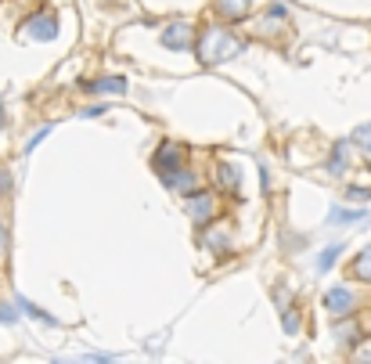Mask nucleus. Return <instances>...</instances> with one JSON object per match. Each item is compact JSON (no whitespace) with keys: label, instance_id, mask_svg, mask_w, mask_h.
<instances>
[{"label":"nucleus","instance_id":"nucleus-1","mask_svg":"<svg viewBox=\"0 0 371 364\" xmlns=\"http://www.w3.org/2000/svg\"><path fill=\"white\" fill-rule=\"evenodd\" d=\"M241 51H245V43H241L231 29H220V26H209L202 33V43H199L202 65H220V61H228Z\"/></svg>","mask_w":371,"mask_h":364},{"label":"nucleus","instance_id":"nucleus-2","mask_svg":"<svg viewBox=\"0 0 371 364\" xmlns=\"http://www.w3.org/2000/svg\"><path fill=\"white\" fill-rule=\"evenodd\" d=\"M152 166H155V173H159V177H163V181L170 184V181H173V173H177V166H181V148H177V145H170V141H166V145L155 152Z\"/></svg>","mask_w":371,"mask_h":364},{"label":"nucleus","instance_id":"nucleus-3","mask_svg":"<svg viewBox=\"0 0 371 364\" xmlns=\"http://www.w3.org/2000/svg\"><path fill=\"white\" fill-rule=\"evenodd\" d=\"M163 43L170 47V51H188V47H191V26H188V22H173V26H166Z\"/></svg>","mask_w":371,"mask_h":364},{"label":"nucleus","instance_id":"nucleus-4","mask_svg":"<svg viewBox=\"0 0 371 364\" xmlns=\"http://www.w3.org/2000/svg\"><path fill=\"white\" fill-rule=\"evenodd\" d=\"M26 33L37 37V40H54L58 37V22L51 19V14H40V19H29L26 22Z\"/></svg>","mask_w":371,"mask_h":364},{"label":"nucleus","instance_id":"nucleus-5","mask_svg":"<svg viewBox=\"0 0 371 364\" xmlns=\"http://www.w3.org/2000/svg\"><path fill=\"white\" fill-rule=\"evenodd\" d=\"M353 299H357V296H353L346 285H335V289L325 296V307H328L332 314H346V310L353 307Z\"/></svg>","mask_w":371,"mask_h":364},{"label":"nucleus","instance_id":"nucleus-6","mask_svg":"<svg viewBox=\"0 0 371 364\" xmlns=\"http://www.w3.org/2000/svg\"><path fill=\"white\" fill-rule=\"evenodd\" d=\"M83 90H90V94H123L126 90V80H123V76H101V80L87 83Z\"/></svg>","mask_w":371,"mask_h":364},{"label":"nucleus","instance_id":"nucleus-7","mask_svg":"<svg viewBox=\"0 0 371 364\" xmlns=\"http://www.w3.org/2000/svg\"><path fill=\"white\" fill-rule=\"evenodd\" d=\"M188 210H191V216H195L199 224H205V220L213 216V199H209V195H191Z\"/></svg>","mask_w":371,"mask_h":364},{"label":"nucleus","instance_id":"nucleus-8","mask_svg":"<svg viewBox=\"0 0 371 364\" xmlns=\"http://www.w3.org/2000/svg\"><path fill=\"white\" fill-rule=\"evenodd\" d=\"M217 11L223 14V19H245L249 0H217Z\"/></svg>","mask_w":371,"mask_h":364},{"label":"nucleus","instance_id":"nucleus-9","mask_svg":"<svg viewBox=\"0 0 371 364\" xmlns=\"http://www.w3.org/2000/svg\"><path fill=\"white\" fill-rule=\"evenodd\" d=\"M332 224H361V220H368L364 210H343V205H335V210L328 213Z\"/></svg>","mask_w":371,"mask_h":364},{"label":"nucleus","instance_id":"nucleus-10","mask_svg":"<svg viewBox=\"0 0 371 364\" xmlns=\"http://www.w3.org/2000/svg\"><path fill=\"white\" fill-rule=\"evenodd\" d=\"M19 310H26L29 318H37V321H43V325H58V318H51V314H47V310H40V307H33L26 296H19Z\"/></svg>","mask_w":371,"mask_h":364},{"label":"nucleus","instance_id":"nucleus-11","mask_svg":"<svg viewBox=\"0 0 371 364\" xmlns=\"http://www.w3.org/2000/svg\"><path fill=\"white\" fill-rule=\"evenodd\" d=\"M353 274H357V278H364V281H371V245L361 252L357 260H353Z\"/></svg>","mask_w":371,"mask_h":364},{"label":"nucleus","instance_id":"nucleus-12","mask_svg":"<svg viewBox=\"0 0 371 364\" xmlns=\"http://www.w3.org/2000/svg\"><path fill=\"white\" fill-rule=\"evenodd\" d=\"M217 173H220V184L228 188V192H234V188H238V181H241V177H238V166H231V163H223Z\"/></svg>","mask_w":371,"mask_h":364},{"label":"nucleus","instance_id":"nucleus-13","mask_svg":"<svg viewBox=\"0 0 371 364\" xmlns=\"http://www.w3.org/2000/svg\"><path fill=\"white\" fill-rule=\"evenodd\" d=\"M339 252H343V245H339V242H335V245H328L325 252H321V260H317V271H321V274L332 271V263L339 260Z\"/></svg>","mask_w":371,"mask_h":364},{"label":"nucleus","instance_id":"nucleus-14","mask_svg":"<svg viewBox=\"0 0 371 364\" xmlns=\"http://www.w3.org/2000/svg\"><path fill=\"white\" fill-rule=\"evenodd\" d=\"M346 148H350L346 141H343V145H335V155H332V163H328L332 173H343L346 170Z\"/></svg>","mask_w":371,"mask_h":364},{"label":"nucleus","instance_id":"nucleus-15","mask_svg":"<svg viewBox=\"0 0 371 364\" xmlns=\"http://www.w3.org/2000/svg\"><path fill=\"white\" fill-rule=\"evenodd\" d=\"M353 145H361V148L371 155V123H364V126H357V130H353Z\"/></svg>","mask_w":371,"mask_h":364},{"label":"nucleus","instance_id":"nucleus-16","mask_svg":"<svg viewBox=\"0 0 371 364\" xmlns=\"http://www.w3.org/2000/svg\"><path fill=\"white\" fill-rule=\"evenodd\" d=\"M228 239H231V234H228V228H217V234L209 239V245H213V249H223V245H228Z\"/></svg>","mask_w":371,"mask_h":364},{"label":"nucleus","instance_id":"nucleus-17","mask_svg":"<svg viewBox=\"0 0 371 364\" xmlns=\"http://www.w3.org/2000/svg\"><path fill=\"white\" fill-rule=\"evenodd\" d=\"M47 134H51V126H43V130H37V134H33V137H29V141H26V152H33V148H37V145H40V141H43V137H47Z\"/></svg>","mask_w":371,"mask_h":364},{"label":"nucleus","instance_id":"nucleus-18","mask_svg":"<svg viewBox=\"0 0 371 364\" xmlns=\"http://www.w3.org/2000/svg\"><path fill=\"white\" fill-rule=\"evenodd\" d=\"M285 332H299V314L296 310H285Z\"/></svg>","mask_w":371,"mask_h":364},{"label":"nucleus","instance_id":"nucleus-19","mask_svg":"<svg viewBox=\"0 0 371 364\" xmlns=\"http://www.w3.org/2000/svg\"><path fill=\"white\" fill-rule=\"evenodd\" d=\"M335 336H339V343H346V339L353 343V339H357V328H346V325H339V328H335Z\"/></svg>","mask_w":371,"mask_h":364},{"label":"nucleus","instance_id":"nucleus-20","mask_svg":"<svg viewBox=\"0 0 371 364\" xmlns=\"http://www.w3.org/2000/svg\"><path fill=\"white\" fill-rule=\"evenodd\" d=\"M0 321H19V314H14V307H8V303H0Z\"/></svg>","mask_w":371,"mask_h":364},{"label":"nucleus","instance_id":"nucleus-21","mask_svg":"<svg viewBox=\"0 0 371 364\" xmlns=\"http://www.w3.org/2000/svg\"><path fill=\"white\" fill-rule=\"evenodd\" d=\"M350 199H371V188H350Z\"/></svg>","mask_w":371,"mask_h":364},{"label":"nucleus","instance_id":"nucleus-22","mask_svg":"<svg viewBox=\"0 0 371 364\" xmlns=\"http://www.w3.org/2000/svg\"><path fill=\"white\" fill-rule=\"evenodd\" d=\"M4 252H8V228L0 224V260H4Z\"/></svg>","mask_w":371,"mask_h":364},{"label":"nucleus","instance_id":"nucleus-23","mask_svg":"<svg viewBox=\"0 0 371 364\" xmlns=\"http://www.w3.org/2000/svg\"><path fill=\"white\" fill-rule=\"evenodd\" d=\"M11 192V177H8V173H0V195H8Z\"/></svg>","mask_w":371,"mask_h":364},{"label":"nucleus","instance_id":"nucleus-24","mask_svg":"<svg viewBox=\"0 0 371 364\" xmlns=\"http://www.w3.org/2000/svg\"><path fill=\"white\" fill-rule=\"evenodd\" d=\"M101 112H105V108H101V105H94V108H83L79 116H87V119H90V116H101Z\"/></svg>","mask_w":371,"mask_h":364},{"label":"nucleus","instance_id":"nucleus-25","mask_svg":"<svg viewBox=\"0 0 371 364\" xmlns=\"http://www.w3.org/2000/svg\"><path fill=\"white\" fill-rule=\"evenodd\" d=\"M0 126H4V101H0Z\"/></svg>","mask_w":371,"mask_h":364},{"label":"nucleus","instance_id":"nucleus-26","mask_svg":"<svg viewBox=\"0 0 371 364\" xmlns=\"http://www.w3.org/2000/svg\"><path fill=\"white\" fill-rule=\"evenodd\" d=\"M368 220H371V216H368Z\"/></svg>","mask_w":371,"mask_h":364}]
</instances>
